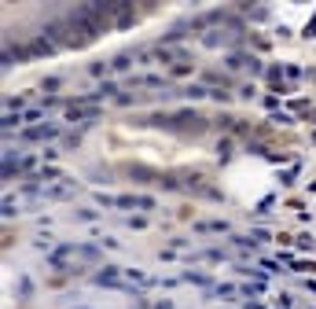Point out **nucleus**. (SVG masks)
Masks as SVG:
<instances>
[{
  "mask_svg": "<svg viewBox=\"0 0 316 309\" xmlns=\"http://www.w3.org/2000/svg\"><path fill=\"white\" fill-rule=\"evenodd\" d=\"M110 67H114V70H129V67H133V55H129V52L114 55V59H110Z\"/></svg>",
  "mask_w": 316,
  "mask_h": 309,
  "instance_id": "f8f14e48",
  "label": "nucleus"
},
{
  "mask_svg": "<svg viewBox=\"0 0 316 309\" xmlns=\"http://www.w3.org/2000/svg\"><path fill=\"white\" fill-rule=\"evenodd\" d=\"M67 118L70 121H96L99 107H92V103H67Z\"/></svg>",
  "mask_w": 316,
  "mask_h": 309,
  "instance_id": "7ed1b4c3",
  "label": "nucleus"
},
{
  "mask_svg": "<svg viewBox=\"0 0 316 309\" xmlns=\"http://www.w3.org/2000/svg\"><path fill=\"white\" fill-rule=\"evenodd\" d=\"M151 309H173V302H165V298H162V302H155Z\"/></svg>",
  "mask_w": 316,
  "mask_h": 309,
  "instance_id": "aec40b11",
  "label": "nucleus"
},
{
  "mask_svg": "<svg viewBox=\"0 0 316 309\" xmlns=\"http://www.w3.org/2000/svg\"><path fill=\"white\" fill-rule=\"evenodd\" d=\"M74 221H96V210H74Z\"/></svg>",
  "mask_w": 316,
  "mask_h": 309,
  "instance_id": "f3484780",
  "label": "nucleus"
},
{
  "mask_svg": "<svg viewBox=\"0 0 316 309\" xmlns=\"http://www.w3.org/2000/svg\"><path fill=\"white\" fill-rule=\"evenodd\" d=\"M261 291H265V284H246V287H243V295H246V298H254V295H261Z\"/></svg>",
  "mask_w": 316,
  "mask_h": 309,
  "instance_id": "a211bd4d",
  "label": "nucleus"
},
{
  "mask_svg": "<svg viewBox=\"0 0 316 309\" xmlns=\"http://www.w3.org/2000/svg\"><path fill=\"white\" fill-rule=\"evenodd\" d=\"M74 309H85V306H74Z\"/></svg>",
  "mask_w": 316,
  "mask_h": 309,
  "instance_id": "4be33fe9",
  "label": "nucleus"
},
{
  "mask_svg": "<svg viewBox=\"0 0 316 309\" xmlns=\"http://www.w3.org/2000/svg\"><path fill=\"white\" fill-rule=\"evenodd\" d=\"M81 258V243H63L59 250H52L48 254V269H55V273H67L70 261Z\"/></svg>",
  "mask_w": 316,
  "mask_h": 309,
  "instance_id": "f257e3e1",
  "label": "nucleus"
},
{
  "mask_svg": "<svg viewBox=\"0 0 316 309\" xmlns=\"http://www.w3.org/2000/svg\"><path fill=\"white\" fill-rule=\"evenodd\" d=\"M114 206L118 210H155V199L151 195H118Z\"/></svg>",
  "mask_w": 316,
  "mask_h": 309,
  "instance_id": "f03ea898",
  "label": "nucleus"
},
{
  "mask_svg": "<svg viewBox=\"0 0 316 309\" xmlns=\"http://www.w3.org/2000/svg\"><path fill=\"white\" fill-rule=\"evenodd\" d=\"M55 136H59V129H55V125H33V129H26V133H22V140H33V144H37V140H55Z\"/></svg>",
  "mask_w": 316,
  "mask_h": 309,
  "instance_id": "39448f33",
  "label": "nucleus"
},
{
  "mask_svg": "<svg viewBox=\"0 0 316 309\" xmlns=\"http://www.w3.org/2000/svg\"><path fill=\"white\" fill-rule=\"evenodd\" d=\"M180 280H184V284H199V287H210V291L217 287V284H213L210 276H202V273H191V269H188V273H180Z\"/></svg>",
  "mask_w": 316,
  "mask_h": 309,
  "instance_id": "0eeeda50",
  "label": "nucleus"
},
{
  "mask_svg": "<svg viewBox=\"0 0 316 309\" xmlns=\"http://www.w3.org/2000/svg\"><path fill=\"white\" fill-rule=\"evenodd\" d=\"M165 81L155 78V74H144V78H133V89H162Z\"/></svg>",
  "mask_w": 316,
  "mask_h": 309,
  "instance_id": "6e6552de",
  "label": "nucleus"
},
{
  "mask_svg": "<svg viewBox=\"0 0 316 309\" xmlns=\"http://www.w3.org/2000/svg\"><path fill=\"white\" fill-rule=\"evenodd\" d=\"M0 213H4V217H15V213H18V203L15 199H4V210H0Z\"/></svg>",
  "mask_w": 316,
  "mask_h": 309,
  "instance_id": "2eb2a0df",
  "label": "nucleus"
},
{
  "mask_svg": "<svg viewBox=\"0 0 316 309\" xmlns=\"http://www.w3.org/2000/svg\"><path fill=\"white\" fill-rule=\"evenodd\" d=\"M136 22V11L129 4H114V26H133Z\"/></svg>",
  "mask_w": 316,
  "mask_h": 309,
  "instance_id": "423d86ee",
  "label": "nucleus"
},
{
  "mask_svg": "<svg viewBox=\"0 0 316 309\" xmlns=\"http://www.w3.org/2000/svg\"><path fill=\"white\" fill-rule=\"evenodd\" d=\"M313 30H316V18H313V22H309V26H305V37H313Z\"/></svg>",
  "mask_w": 316,
  "mask_h": 309,
  "instance_id": "412c9836",
  "label": "nucleus"
},
{
  "mask_svg": "<svg viewBox=\"0 0 316 309\" xmlns=\"http://www.w3.org/2000/svg\"><path fill=\"white\" fill-rule=\"evenodd\" d=\"M213 298H217V302H221V298H236V287H232V284H217V287H213Z\"/></svg>",
  "mask_w": 316,
  "mask_h": 309,
  "instance_id": "ddd939ff",
  "label": "nucleus"
},
{
  "mask_svg": "<svg viewBox=\"0 0 316 309\" xmlns=\"http://www.w3.org/2000/svg\"><path fill=\"white\" fill-rule=\"evenodd\" d=\"M26 52H30V59H37V55H52V52H55V44L41 33V37H33V41L26 44Z\"/></svg>",
  "mask_w": 316,
  "mask_h": 309,
  "instance_id": "20e7f679",
  "label": "nucleus"
},
{
  "mask_svg": "<svg viewBox=\"0 0 316 309\" xmlns=\"http://www.w3.org/2000/svg\"><path fill=\"white\" fill-rule=\"evenodd\" d=\"M195 232H228V221H199Z\"/></svg>",
  "mask_w": 316,
  "mask_h": 309,
  "instance_id": "9d476101",
  "label": "nucleus"
},
{
  "mask_svg": "<svg viewBox=\"0 0 316 309\" xmlns=\"http://www.w3.org/2000/svg\"><path fill=\"white\" fill-rule=\"evenodd\" d=\"M180 96H184V100H202V96H210V89H202V85H188V89H180Z\"/></svg>",
  "mask_w": 316,
  "mask_h": 309,
  "instance_id": "9b49d317",
  "label": "nucleus"
},
{
  "mask_svg": "<svg viewBox=\"0 0 316 309\" xmlns=\"http://www.w3.org/2000/svg\"><path fill=\"white\" fill-rule=\"evenodd\" d=\"M41 118H44V107H33V110L22 114V121H41Z\"/></svg>",
  "mask_w": 316,
  "mask_h": 309,
  "instance_id": "dca6fc26",
  "label": "nucleus"
},
{
  "mask_svg": "<svg viewBox=\"0 0 316 309\" xmlns=\"http://www.w3.org/2000/svg\"><path fill=\"white\" fill-rule=\"evenodd\" d=\"M15 125H22V114H4V121H0V129H4V133H11Z\"/></svg>",
  "mask_w": 316,
  "mask_h": 309,
  "instance_id": "4468645a",
  "label": "nucleus"
},
{
  "mask_svg": "<svg viewBox=\"0 0 316 309\" xmlns=\"http://www.w3.org/2000/svg\"><path fill=\"white\" fill-rule=\"evenodd\" d=\"M202 258H206V261H221V258H228V254H225V250H221V247H213V250H206V254H202Z\"/></svg>",
  "mask_w": 316,
  "mask_h": 309,
  "instance_id": "6ab92c4d",
  "label": "nucleus"
},
{
  "mask_svg": "<svg viewBox=\"0 0 316 309\" xmlns=\"http://www.w3.org/2000/svg\"><path fill=\"white\" fill-rule=\"evenodd\" d=\"M232 247H236V250H257L261 243H257L254 236H232Z\"/></svg>",
  "mask_w": 316,
  "mask_h": 309,
  "instance_id": "1a4fd4ad",
  "label": "nucleus"
}]
</instances>
